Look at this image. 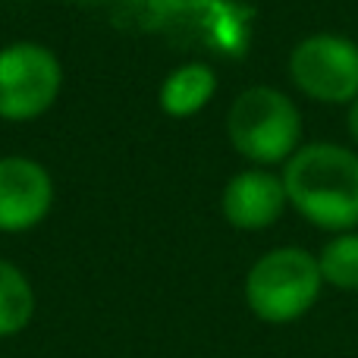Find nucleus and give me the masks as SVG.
I'll return each mask as SVG.
<instances>
[{
  "instance_id": "9b49d317",
  "label": "nucleus",
  "mask_w": 358,
  "mask_h": 358,
  "mask_svg": "<svg viewBox=\"0 0 358 358\" xmlns=\"http://www.w3.org/2000/svg\"><path fill=\"white\" fill-rule=\"evenodd\" d=\"M346 123H349V136H352V142L358 145V98L349 104V117H346Z\"/></svg>"
},
{
  "instance_id": "20e7f679",
  "label": "nucleus",
  "mask_w": 358,
  "mask_h": 358,
  "mask_svg": "<svg viewBox=\"0 0 358 358\" xmlns=\"http://www.w3.org/2000/svg\"><path fill=\"white\" fill-rule=\"evenodd\" d=\"M60 85V60L44 44L16 41L0 50V120L25 123L48 113Z\"/></svg>"
},
{
  "instance_id": "39448f33",
  "label": "nucleus",
  "mask_w": 358,
  "mask_h": 358,
  "mask_svg": "<svg viewBox=\"0 0 358 358\" xmlns=\"http://www.w3.org/2000/svg\"><path fill=\"white\" fill-rule=\"evenodd\" d=\"M289 76L302 94L321 104L358 98V44L343 35H311L292 48Z\"/></svg>"
},
{
  "instance_id": "7ed1b4c3",
  "label": "nucleus",
  "mask_w": 358,
  "mask_h": 358,
  "mask_svg": "<svg viewBox=\"0 0 358 358\" xmlns=\"http://www.w3.org/2000/svg\"><path fill=\"white\" fill-rule=\"evenodd\" d=\"M227 136L242 157L258 167L289 161L299 151L302 117L283 92L271 85L245 88L227 113Z\"/></svg>"
},
{
  "instance_id": "0eeeda50",
  "label": "nucleus",
  "mask_w": 358,
  "mask_h": 358,
  "mask_svg": "<svg viewBox=\"0 0 358 358\" xmlns=\"http://www.w3.org/2000/svg\"><path fill=\"white\" fill-rule=\"evenodd\" d=\"M286 204V185L283 176L267 173V170L255 167V170H242L227 182L220 198L223 217H227L229 227L236 229H267L283 217Z\"/></svg>"
},
{
  "instance_id": "6e6552de",
  "label": "nucleus",
  "mask_w": 358,
  "mask_h": 358,
  "mask_svg": "<svg viewBox=\"0 0 358 358\" xmlns=\"http://www.w3.org/2000/svg\"><path fill=\"white\" fill-rule=\"evenodd\" d=\"M217 92V76L208 63H185L161 85V107L167 117H192Z\"/></svg>"
},
{
  "instance_id": "f03ea898",
  "label": "nucleus",
  "mask_w": 358,
  "mask_h": 358,
  "mask_svg": "<svg viewBox=\"0 0 358 358\" xmlns=\"http://www.w3.org/2000/svg\"><path fill=\"white\" fill-rule=\"evenodd\" d=\"M324 277L317 255L299 245L264 252L245 273V305L264 324H292L317 305Z\"/></svg>"
},
{
  "instance_id": "f257e3e1",
  "label": "nucleus",
  "mask_w": 358,
  "mask_h": 358,
  "mask_svg": "<svg viewBox=\"0 0 358 358\" xmlns=\"http://www.w3.org/2000/svg\"><path fill=\"white\" fill-rule=\"evenodd\" d=\"M283 185L289 204L327 233L358 227V155L334 142L302 145L286 161Z\"/></svg>"
},
{
  "instance_id": "9d476101",
  "label": "nucleus",
  "mask_w": 358,
  "mask_h": 358,
  "mask_svg": "<svg viewBox=\"0 0 358 358\" xmlns=\"http://www.w3.org/2000/svg\"><path fill=\"white\" fill-rule=\"evenodd\" d=\"M324 286L340 292H358V233H336L317 255Z\"/></svg>"
},
{
  "instance_id": "1a4fd4ad",
  "label": "nucleus",
  "mask_w": 358,
  "mask_h": 358,
  "mask_svg": "<svg viewBox=\"0 0 358 358\" xmlns=\"http://www.w3.org/2000/svg\"><path fill=\"white\" fill-rule=\"evenodd\" d=\"M35 315V292L16 264L0 258V340L16 336L29 327Z\"/></svg>"
},
{
  "instance_id": "423d86ee",
  "label": "nucleus",
  "mask_w": 358,
  "mask_h": 358,
  "mask_svg": "<svg viewBox=\"0 0 358 358\" xmlns=\"http://www.w3.org/2000/svg\"><path fill=\"white\" fill-rule=\"evenodd\" d=\"M54 179L31 157H0V233H25L50 214Z\"/></svg>"
}]
</instances>
